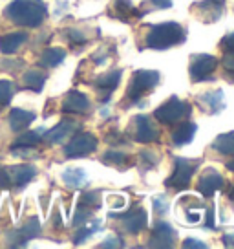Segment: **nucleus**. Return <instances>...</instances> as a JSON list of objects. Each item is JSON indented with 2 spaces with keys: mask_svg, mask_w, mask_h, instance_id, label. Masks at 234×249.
<instances>
[{
  "mask_svg": "<svg viewBox=\"0 0 234 249\" xmlns=\"http://www.w3.org/2000/svg\"><path fill=\"white\" fill-rule=\"evenodd\" d=\"M63 110L70 114H86L90 110V99L79 90H71L66 93L63 101Z\"/></svg>",
  "mask_w": 234,
  "mask_h": 249,
  "instance_id": "obj_17",
  "label": "nucleus"
},
{
  "mask_svg": "<svg viewBox=\"0 0 234 249\" xmlns=\"http://www.w3.org/2000/svg\"><path fill=\"white\" fill-rule=\"evenodd\" d=\"M63 181L71 189H81L88 183V174L79 167H70L63 172Z\"/></svg>",
  "mask_w": 234,
  "mask_h": 249,
  "instance_id": "obj_23",
  "label": "nucleus"
},
{
  "mask_svg": "<svg viewBox=\"0 0 234 249\" xmlns=\"http://www.w3.org/2000/svg\"><path fill=\"white\" fill-rule=\"evenodd\" d=\"M110 205H112V209H121V207H125V196H117V198H114V196H110L108 198Z\"/></svg>",
  "mask_w": 234,
  "mask_h": 249,
  "instance_id": "obj_39",
  "label": "nucleus"
},
{
  "mask_svg": "<svg viewBox=\"0 0 234 249\" xmlns=\"http://www.w3.org/2000/svg\"><path fill=\"white\" fill-rule=\"evenodd\" d=\"M4 15L17 26L37 28L44 22L48 8L42 0H13L6 8Z\"/></svg>",
  "mask_w": 234,
  "mask_h": 249,
  "instance_id": "obj_2",
  "label": "nucleus"
},
{
  "mask_svg": "<svg viewBox=\"0 0 234 249\" xmlns=\"http://www.w3.org/2000/svg\"><path fill=\"white\" fill-rule=\"evenodd\" d=\"M207 229H214V205H211L209 207V211H207V222H205V226Z\"/></svg>",
  "mask_w": 234,
  "mask_h": 249,
  "instance_id": "obj_41",
  "label": "nucleus"
},
{
  "mask_svg": "<svg viewBox=\"0 0 234 249\" xmlns=\"http://www.w3.org/2000/svg\"><path fill=\"white\" fill-rule=\"evenodd\" d=\"M92 216V209L90 207H84V205H77V211H75V216H73V226L79 227L86 224Z\"/></svg>",
  "mask_w": 234,
  "mask_h": 249,
  "instance_id": "obj_32",
  "label": "nucleus"
},
{
  "mask_svg": "<svg viewBox=\"0 0 234 249\" xmlns=\"http://www.w3.org/2000/svg\"><path fill=\"white\" fill-rule=\"evenodd\" d=\"M121 75H123V71L121 70H112L108 73H104L101 77L95 79V90L99 92V97H101V101H108L112 92L116 90L119 83H121Z\"/></svg>",
  "mask_w": 234,
  "mask_h": 249,
  "instance_id": "obj_15",
  "label": "nucleus"
},
{
  "mask_svg": "<svg viewBox=\"0 0 234 249\" xmlns=\"http://www.w3.org/2000/svg\"><path fill=\"white\" fill-rule=\"evenodd\" d=\"M221 52H234V33H227L219 42Z\"/></svg>",
  "mask_w": 234,
  "mask_h": 249,
  "instance_id": "obj_37",
  "label": "nucleus"
},
{
  "mask_svg": "<svg viewBox=\"0 0 234 249\" xmlns=\"http://www.w3.org/2000/svg\"><path fill=\"white\" fill-rule=\"evenodd\" d=\"M35 114L30 112V110H24V108H11L9 112V126L11 130L15 132H20L24 128H28L30 124L35 121Z\"/></svg>",
  "mask_w": 234,
  "mask_h": 249,
  "instance_id": "obj_19",
  "label": "nucleus"
},
{
  "mask_svg": "<svg viewBox=\"0 0 234 249\" xmlns=\"http://www.w3.org/2000/svg\"><path fill=\"white\" fill-rule=\"evenodd\" d=\"M190 116H192V107L187 101H181L180 97H176V95L167 99L154 112V117L163 124H176L183 121V119H188Z\"/></svg>",
  "mask_w": 234,
  "mask_h": 249,
  "instance_id": "obj_5",
  "label": "nucleus"
},
{
  "mask_svg": "<svg viewBox=\"0 0 234 249\" xmlns=\"http://www.w3.org/2000/svg\"><path fill=\"white\" fill-rule=\"evenodd\" d=\"M196 130H198V124H196V123H192V121H187V119L180 121V123L176 124V128L170 132L172 145H176V147H183V145L190 143V141L194 140Z\"/></svg>",
  "mask_w": 234,
  "mask_h": 249,
  "instance_id": "obj_16",
  "label": "nucleus"
},
{
  "mask_svg": "<svg viewBox=\"0 0 234 249\" xmlns=\"http://www.w3.org/2000/svg\"><path fill=\"white\" fill-rule=\"evenodd\" d=\"M227 167H229V171H233V172H234V160H231V161L227 163Z\"/></svg>",
  "mask_w": 234,
  "mask_h": 249,
  "instance_id": "obj_44",
  "label": "nucleus"
},
{
  "mask_svg": "<svg viewBox=\"0 0 234 249\" xmlns=\"http://www.w3.org/2000/svg\"><path fill=\"white\" fill-rule=\"evenodd\" d=\"M6 171H8L11 185H17V187L28 185L35 178V174H37V169L32 167V165H15V167H9Z\"/></svg>",
  "mask_w": 234,
  "mask_h": 249,
  "instance_id": "obj_18",
  "label": "nucleus"
},
{
  "mask_svg": "<svg viewBox=\"0 0 234 249\" xmlns=\"http://www.w3.org/2000/svg\"><path fill=\"white\" fill-rule=\"evenodd\" d=\"M39 234H40V222L39 218L33 216L26 222V226H22V229H18L15 233V238L18 240L15 246H24L28 240H32V238L39 236Z\"/></svg>",
  "mask_w": 234,
  "mask_h": 249,
  "instance_id": "obj_21",
  "label": "nucleus"
},
{
  "mask_svg": "<svg viewBox=\"0 0 234 249\" xmlns=\"http://www.w3.org/2000/svg\"><path fill=\"white\" fill-rule=\"evenodd\" d=\"M110 218H116L121 224V229L128 234H139L149 226V214L143 207H134L128 213H110Z\"/></svg>",
  "mask_w": 234,
  "mask_h": 249,
  "instance_id": "obj_8",
  "label": "nucleus"
},
{
  "mask_svg": "<svg viewBox=\"0 0 234 249\" xmlns=\"http://www.w3.org/2000/svg\"><path fill=\"white\" fill-rule=\"evenodd\" d=\"M176 240H178L176 229L167 222H157L150 231L149 248H174Z\"/></svg>",
  "mask_w": 234,
  "mask_h": 249,
  "instance_id": "obj_11",
  "label": "nucleus"
},
{
  "mask_svg": "<svg viewBox=\"0 0 234 249\" xmlns=\"http://www.w3.org/2000/svg\"><path fill=\"white\" fill-rule=\"evenodd\" d=\"M101 222H95L94 226H79V231L75 233V236H73V244H83V242L86 240V238H90L92 234H95L97 231H101Z\"/></svg>",
  "mask_w": 234,
  "mask_h": 249,
  "instance_id": "obj_29",
  "label": "nucleus"
},
{
  "mask_svg": "<svg viewBox=\"0 0 234 249\" xmlns=\"http://www.w3.org/2000/svg\"><path fill=\"white\" fill-rule=\"evenodd\" d=\"M22 83L26 88H30V90H33V92H40L42 86H44V83H46V73L37 70V68L28 70L22 75Z\"/></svg>",
  "mask_w": 234,
  "mask_h": 249,
  "instance_id": "obj_25",
  "label": "nucleus"
},
{
  "mask_svg": "<svg viewBox=\"0 0 234 249\" xmlns=\"http://www.w3.org/2000/svg\"><path fill=\"white\" fill-rule=\"evenodd\" d=\"M13 97V85L11 81H0V105H8Z\"/></svg>",
  "mask_w": 234,
  "mask_h": 249,
  "instance_id": "obj_33",
  "label": "nucleus"
},
{
  "mask_svg": "<svg viewBox=\"0 0 234 249\" xmlns=\"http://www.w3.org/2000/svg\"><path fill=\"white\" fill-rule=\"evenodd\" d=\"M187 40V30L178 22L147 24L141 28L139 48L149 50H168L172 46H180Z\"/></svg>",
  "mask_w": 234,
  "mask_h": 249,
  "instance_id": "obj_1",
  "label": "nucleus"
},
{
  "mask_svg": "<svg viewBox=\"0 0 234 249\" xmlns=\"http://www.w3.org/2000/svg\"><path fill=\"white\" fill-rule=\"evenodd\" d=\"M172 2L174 0H145L141 9L135 11V18H143V17L150 13V11H156V9H168L172 8Z\"/></svg>",
  "mask_w": 234,
  "mask_h": 249,
  "instance_id": "obj_28",
  "label": "nucleus"
},
{
  "mask_svg": "<svg viewBox=\"0 0 234 249\" xmlns=\"http://www.w3.org/2000/svg\"><path fill=\"white\" fill-rule=\"evenodd\" d=\"M40 141V132L37 130H33V132H26L22 134L18 141H17V145H20V147H33V145H37Z\"/></svg>",
  "mask_w": 234,
  "mask_h": 249,
  "instance_id": "obj_34",
  "label": "nucleus"
},
{
  "mask_svg": "<svg viewBox=\"0 0 234 249\" xmlns=\"http://www.w3.org/2000/svg\"><path fill=\"white\" fill-rule=\"evenodd\" d=\"M70 40H71V42H86V37L81 33V31L71 30L70 31Z\"/></svg>",
  "mask_w": 234,
  "mask_h": 249,
  "instance_id": "obj_42",
  "label": "nucleus"
},
{
  "mask_svg": "<svg viewBox=\"0 0 234 249\" xmlns=\"http://www.w3.org/2000/svg\"><path fill=\"white\" fill-rule=\"evenodd\" d=\"M66 59V50L63 48H48L40 55V64L42 66H59Z\"/></svg>",
  "mask_w": 234,
  "mask_h": 249,
  "instance_id": "obj_27",
  "label": "nucleus"
},
{
  "mask_svg": "<svg viewBox=\"0 0 234 249\" xmlns=\"http://www.w3.org/2000/svg\"><path fill=\"white\" fill-rule=\"evenodd\" d=\"M196 103L200 105V108L203 110V114L209 116H216L221 110L225 108V95L221 90H214V92H205L200 93L196 97Z\"/></svg>",
  "mask_w": 234,
  "mask_h": 249,
  "instance_id": "obj_13",
  "label": "nucleus"
},
{
  "mask_svg": "<svg viewBox=\"0 0 234 249\" xmlns=\"http://www.w3.org/2000/svg\"><path fill=\"white\" fill-rule=\"evenodd\" d=\"M229 200H231V202L234 203V187L231 189V193H229Z\"/></svg>",
  "mask_w": 234,
  "mask_h": 249,
  "instance_id": "obj_45",
  "label": "nucleus"
},
{
  "mask_svg": "<svg viewBox=\"0 0 234 249\" xmlns=\"http://www.w3.org/2000/svg\"><path fill=\"white\" fill-rule=\"evenodd\" d=\"M225 185V178L219 174L218 171H214V169H205L200 179H198V193L205 198H212V196L216 195L218 191H221Z\"/></svg>",
  "mask_w": 234,
  "mask_h": 249,
  "instance_id": "obj_12",
  "label": "nucleus"
},
{
  "mask_svg": "<svg viewBox=\"0 0 234 249\" xmlns=\"http://www.w3.org/2000/svg\"><path fill=\"white\" fill-rule=\"evenodd\" d=\"M108 15L119 18L123 22H128L132 17H135V6H134L132 0H114L110 4Z\"/></svg>",
  "mask_w": 234,
  "mask_h": 249,
  "instance_id": "obj_20",
  "label": "nucleus"
},
{
  "mask_svg": "<svg viewBox=\"0 0 234 249\" xmlns=\"http://www.w3.org/2000/svg\"><path fill=\"white\" fill-rule=\"evenodd\" d=\"M159 163V156L154 150H141L139 152V167L143 171H150Z\"/></svg>",
  "mask_w": 234,
  "mask_h": 249,
  "instance_id": "obj_30",
  "label": "nucleus"
},
{
  "mask_svg": "<svg viewBox=\"0 0 234 249\" xmlns=\"http://www.w3.org/2000/svg\"><path fill=\"white\" fill-rule=\"evenodd\" d=\"M219 64L223 66V70L227 73H234V52H223V57H221Z\"/></svg>",
  "mask_w": 234,
  "mask_h": 249,
  "instance_id": "obj_35",
  "label": "nucleus"
},
{
  "mask_svg": "<svg viewBox=\"0 0 234 249\" xmlns=\"http://www.w3.org/2000/svg\"><path fill=\"white\" fill-rule=\"evenodd\" d=\"M79 205H84V207H90V209H95L101 205V195L99 193H84L79 198Z\"/></svg>",
  "mask_w": 234,
  "mask_h": 249,
  "instance_id": "obj_31",
  "label": "nucleus"
},
{
  "mask_svg": "<svg viewBox=\"0 0 234 249\" xmlns=\"http://www.w3.org/2000/svg\"><path fill=\"white\" fill-rule=\"evenodd\" d=\"M26 40H28V35H26V33H8V35H4V37L0 39V52L8 55L15 53Z\"/></svg>",
  "mask_w": 234,
  "mask_h": 249,
  "instance_id": "obj_22",
  "label": "nucleus"
},
{
  "mask_svg": "<svg viewBox=\"0 0 234 249\" xmlns=\"http://www.w3.org/2000/svg\"><path fill=\"white\" fill-rule=\"evenodd\" d=\"M130 156L123 152V150H108L101 156V161L108 167H119V169H126L130 163Z\"/></svg>",
  "mask_w": 234,
  "mask_h": 249,
  "instance_id": "obj_24",
  "label": "nucleus"
},
{
  "mask_svg": "<svg viewBox=\"0 0 234 249\" xmlns=\"http://www.w3.org/2000/svg\"><path fill=\"white\" fill-rule=\"evenodd\" d=\"M128 138H132L137 143H152V141H157L159 130L156 123H152V117L137 114L132 117V121L128 124Z\"/></svg>",
  "mask_w": 234,
  "mask_h": 249,
  "instance_id": "obj_7",
  "label": "nucleus"
},
{
  "mask_svg": "<svg viewBox=\"0 0 234 249\" xmlns=\"http://www.w3.org/2000/svg\"><path fill=\"white\" fill-rule=\"evenodd\" d=\"M152 203H154V211H156L157 214H165V213L168 211V200H167V198H165L163 195H161V196H156Z\"/></svg>",
  "mask_w": 234,
  "mask_h": 249,
  "instance_id": "obj_36",
  "label": "nucleus"
},
{
  "mask_svg": "<svg viewBox=\"0 0 234 249\" xmlns=\"http://www.w3.org/2000/svg\"><path fill=\"white\" fill-rule=\"evenodd\" d=\"M123 246H125V242L121 240V236H110L106 238V242L99 244V248H123Z\"/></svg>",
  "mask_w": 234,
  "mask_h": 249,
  "instance_id": "obj_38",
  "label": "nucleus"
},
{
  "mask_svg": "<svg viewBox=\"0 0 234 249\" xmlns=\"http://www.w3.org/2000/svg\"><path fill=\"white\" fill-rule=\"evenodd\" d=\"M223 246H227V248H234V233L231 234H223Z\"/></svg>",
  "mask_w": 234,
  "mask_h": 249,
  "instance_id": "obj_43",
  "label": "nucleus"
},
{
  "mask_svg": "<svg viewBox=\"0 0 234 249\" xmlns=\"http://www.w3.org/2000/svg\"><path fill=\"white\" fill-rule=\"evenodd\" d=\"M161 81L159 71L156 70H137L132 73V79L126 88V101L141 103V97L149 95Z\"/></svg>",
  "mask_w": 234,
  "mask_h": 249,
  "instance_id": "obj_3",
  "label": "nucleus"
},
{
  "mask_svg": "<svg viewBox=\"0 0 234 249\" xmlns=\"http://www.w3.org/2000/svg\"><path fill=\"white\" fill-rule=\"evenodd\" d=\"M212 150H216L223 156H234V130L218 136L216 140L212 141Z\"/></svg>",
  "mask_w": 234,
  "mask_h": 249,
  "instance_id": "obj_26",
  "label": "nucleus"
},
{
  "mask_svg": "<svg viewBox=\"0 0 234 249\" xmlns=\"http://www.w3.org/2000/svg\"><path fill=\"white\" fill-rule=\"evenodd\" d=\"M219 61L214 55L207 53H194L190 55L188 61V75L192 83H201V81H211L214 71L218 68Z\"/></svg>",
  "mask_w": 234,
  "mask_h": 249,
  "instance_id": "obj_6",
  "label": "nucleus"
},
{
  "mask_svg": "<svg viewBox=\"0 0 234 249\" xmlns=\"http://www.w3.org/2000/svg\"><path fill=\"white\" fill-rule=\"evenodd\" d=\"M190 11L201 22H216L225 11V0H201L192 4Z\"/></svg>",
  "mask_w": 234,
  "mask_h": 249,
  "instance_id": "obj_10",
  "label": "nucleus"
},
{
  "mask_svg": "<svg viewBox=\"0 0 234 249\" xmlns=\"http://www.w3.org/2000/svg\"><path fill=\"white\" fill-rule=\"evenodd\" d=\"M99 145V141L94 134L90 132H79L70 140V143L64 147V156L66 158H86L92 152H95V148Z\"/></svg>",
  "mask_w": 234,
  "mask_h": 249,
  "instance_id": "obj_9",
  "label": "nucleus"
},
{
  "mask_svg": "<svg viewBox=\"0 0 234 249\" xmlns=\"http://www.w3.org/2000/svg\"><path fill=\"white\" fill-rule=\"evenodd\" d=\"M201 165V160H187V158H176L174 160V172L167 178L165 187L174 191H183L190 185V179L196 174L198 167Z\"/></svg>",
  "mask_w": 234,
  "mask_h": 249,
  "instance_id": "obj_4",
  "label": "nucleus"
},
{
  "mask_svg": "<svg viewBox=\"0 0 234 249\" xmlns=\"http://www.w3.org/2000/svg\"><path fill=\"white\" fill-rule=\"evenodd\" d=\"M183 248H200V249H205L207 248V244H203V242H198L196 238H187V240L183 242Z\"/></svg>",
  "mask_w": 234,
  "mask_h": 249,
  "instance_id": "obj_40",
  "label": "nucleus"
},
{
  "mask_svg": "<svg viewBox=\"0 0 234 249\" xmlns=\"http://www.w3.org/2000/svg\"><path fill=\"white\" fill-rule=\"evenodd\" d=\"M79 128H81V124L77 121H73V119H63L50 132L44 134V140L48 143H51V145H57V143H63L66 138H71L75 132H79Z\"/></svg>",
  "mask_w": 234,
  "mask_h": 249,
  "instance_id": "obj_14",
  "label": "nucleus"
}]
</instances>
